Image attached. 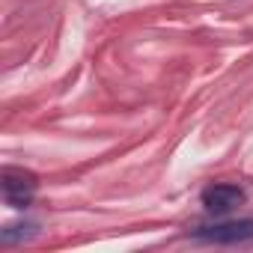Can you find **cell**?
Instances as JSON below:
<instances>
[{"label": "cell", "mask_w": 253, "mask_h": 253, "mask_svg": "<svg viewBox=\"0 0 253 253\" xmlns=\"http://www.w3.org/2000/svg\"><path fill=\"white\" fill-rule=\"evenodd\" d=\"M191 238L206 241V244H244V241H253V217L197 226V229H191Z\"/></svg>", "instance_id": "6da1fadb"}, {"label": "cell", "mask_w": 253, "mask_h": 253, "mask_svg": "<svg viewBox=\"0 0 253 253\" xmlns=\"http://www.w3.org/2000/svg\"><path fill=\"white\" fill-rule=\"evenodd\" d=\"M0 185H3L6 206H12V209H30L33 206V194L39 188V179L30 170L3 167V173H0Z\"/></svg>", "instance_id": "7a4b0ae2"}, {"label": "cell", "mask_w": 253, "mask_h": 253, "mask_svg": "<svg viewBox=\"0 0 253 253\" xmlns=\"http://www.w3.org/2000/svg\"><path fill=\"white\" fill-rule=\"evenodd\" d=\"M200 203H203V209H206L209 214L223 217V214H229L235 206H241V203H244V191H241L238 185H229V182L209 185V188L203 191Z\"/></svg>", "instance_id": "3957f363"}, {"label": "cell", "mask_w": 253, "mask_h": 253, "mask_svg": "<svg viewBox=\"0 0 253 253\" xmlns=\"http://www.w3.org/2000/svg\"><path fill=\"white\" fill-rule=\"evenodd\" d=\"M36 229H39V226H36L33 220H27V223H9V226L0 229V244L12 247V244H18V241H27V238L36 235Z\"/></svg>", "instance_id": "277c9868"}]
</instances>
